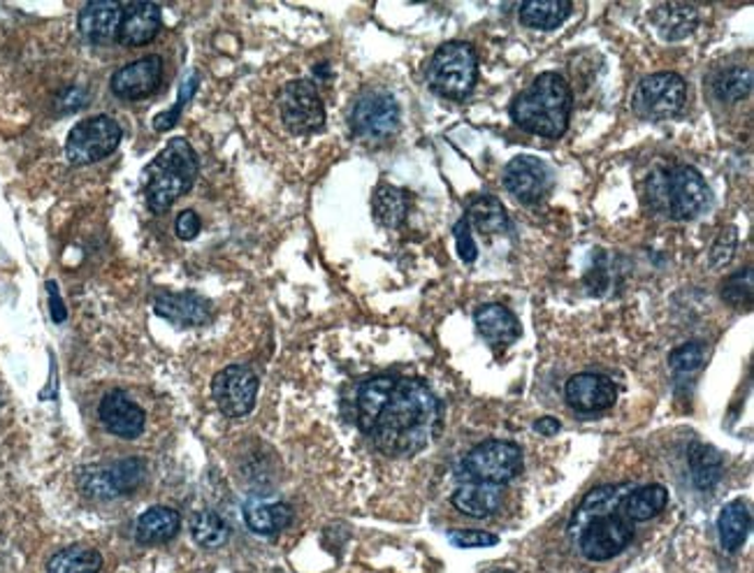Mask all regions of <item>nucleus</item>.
Returning a JSON list of instances; mask_svg holds the SVG:
<instances>
[{
  "label": "nucleus",
  "mask_w": 754,
  "mask_h": 573,
  "mask_svg": "<svg viewBox=\"0 0 754 573\" xmlns=\"http://www.w3.org/2000/svg\"><path fill=\"white\" fill-rule=\"evenodd\" d=\"M279 112L285 129L295 135H309L326 125V107L307 80H295L281 88Z\"/></svg>",
  "instance_id": "nucleus-9"
},
{
  "label": "nucleus",
  "mask_w": 754,
  "mask_h": 573,
  "mask_svg": "<svg viewBox=\"0 0 754 573\" xmlns=\"http://www.w3.org/2000/svg\"><path fill=\"white\" fill-rule=\"evenodd\" d=\"M735 244H739V230L733 225H727L720 230V235L715 237L713 248H710V265L715 270H720V267L729 265V260L735 254Z\"/></svg>",
  "instance_id": "nucleus-38"
},
{
  "label": "nucleus",
  "mask_w": 754,
  "mask_h": 573,
  "mask_svg": "<svg viewBox=\"0 0 754 573\" xmlns=\"http://www.w3.org/2000/svg\"><path fill=\"white\" fill-rule=\"evenodd\" d=\"M571 10L569 0H527L520 5V22L536 31H555L567 22Z\"/></svg>",
  "instance_id": "nucleus-29"
},
{
  "label": "nucleus",
  "mask_w": 754,
  "mask_h": 573,
  "mask_svg": "<svg viewBox=\"0 0 754 573\" xmlns=\"http://www.w3.org/2000/svg\"><path fill=\"white\" fill-rule=\"evenodd\" d=\"M102 554L86 546H70L59 550L47 564V573H98Z\"/></svg>",
  "instance_id": "nucleus-32"
},
{
  "label": "nucleus",
  "mask_w": 754,
  "mask_h": 573,
  "mask_svg": "<svg viewBox=\"0 0 754 573\" xmlns=\"http://www.w3.org/2000/svg\"><path fill=\"white\" fill-rule=\"evenodd\" d=\"M160 80H163V61L147 57L117 70L112 92L123 100H145L158 92Z\"/></svg>",
  "instance_id": "nucleus-15"
},
{
  "label": "nucleus",
  "mask_w": 754,
  "mask_h": 573,
  "mask_svg": "<svg viewBox=\"0 0 754 573\" xmlns=\"http://www.w3.org/2000/svg\"><path fill=\"white\" fill-rule=\"evenodd\" d=\"M474 324L481 337H486L495 346L513 344L520 337V324L511 309L504 304H483V307L474 314Z\"/></svg>",
  "instance_id": "nucleus-21"
},
{
  "label": "nucleus",
  "mask_w": 754,
  "mask_h": 573,
  "mask_svg": "<svg viewBox=\"0 0 754 573\" xmlns=\"http://www.w3.org/2000/svg\"><path fill=\"white\" fill-rule=\"evenodd\" d=\"M100 423L105 425L107 432L121 439H137L145 432V411H142L125 392L114 390L110 395H105L98 406Z\"/></svg>",
  "instance_id": "nucleus-16"
},
{
  "label": "nucleus",
  "mask_w": 754,
  "mask_h": 573,
  "mask_svg": "<svg viewBox=\"0 0 754 573\" xmlns=\"http://www.w3.org/2000/svg\"><path fill=\"white\" fill-rule=\"evenodd\" d=\"M200 228H203V225H200V217H197V214H195L193 209H186V211L179 214L177 225H174L177 237H179V240H184V242L195 240V237H197V232H200Z\"/></svg>",
  "instance_id": "nucleus-41"
},
{
  "label": "nucleus",
  "mask_w": 754,
  "mask_h": 573,
  "mask_svg": "<svg viewBox=\"0 0 754 573\" xmlns=\"http://www.w3.org/2000/svg\"><path fill=\"white\" fill-rule=\"evenodd\" d=\"M84 105H88V94L84 92V88H68V92L59 96V102H57L59 112H77Z\"/></svg>",
  "instance_id": "nucleus-42"
},
{
  "label": "nucleus",
  "mask_w": 754,
  "mask_h": 573,
  "mask_svg": "<svg viewBox=\"0 0 754 573\" xmlns=\"http://www.w3.org/2000/svg\"><path fill=\"white\" fill-rule=\"evenodd\" d=\"M688 98V84L676 73H657L639 82L632 110L645 121H664L680 114Z\"/></svg>",
  "instance_id": "nucleus-8"
},
{
  "label": "nucleus",
  "mask_w": 754,
  "mask_h": 573,
  "mask_svg": "<svg viewBox=\"0 0 754 573\" xmlns=\"http://www.w3.org/2000/svg\"><path fill=\"white\" fill-rule=\"evenodd\" d=\"M495 573H511V571H495Z\"/></svg>",
  "instance_id": "nucleus-47"
},
{
  "label": "nucleus",
  "mask_w": 754,
  "mask_h": 573,
  "mask_svg": "<svg viewBox=\"0 0 754 573\" xmlns=\"http://www.w3.org/2000/svg\"><path fill=\"white\" fill-rule=\"evenodd\" d=\"M154 309L160 318L170 320V324L179 328L205 326L211 318V304L195 293H182V295L163 293L156 297Z\"/></svg>",
  "instance_id": "nucleus-17"
},
{
  "label": "nucleus",
  "mask_w": 754,
  "mask_h": 573,
  "mask_svg": "<svg viewBox=\"0 0 754 573\" xmlns=\"http://www.w3.org/2000/svg\"><path fill=\"white\" fill-rule=\"evenodd\" d=\"M453 235H455V244H458V256L462 263L466 265H472L476 258H478V248L472 240V225L466 223V219H460L453 228Z\"/></svg>",
  "instance_id": "nucleus-40"
},
{
  "label": "nucleus",
  "mask_w": 754,
  "mask_h": 573,
  "mask_svg": "<svg viewBox=\"0 0 754 573\" xmlns=\"http://www.w3.org/2000/svg\"><path fill=\"white\" fill-rule=\"evenodd\" d=\"M47 289H49V309H51V318L57 320V324H63L65 316H68V312H65L63 302H61V295H59V291H57V283H49Z\"/></svg>",
  "instance_id": "nucleus-44"
},
{
  "label": "nucleus",
  "mask_w": 754,
  "mask_h": 573,
  "mask_svg": "<svg viewBox=\"0 0 754 573\" xmlns=\"http://www.w3.org/2000/svg\"><path fill=\"white\" fill-rule=\"evenodd\" d=\"M123 131L112 117H92L80 121L65 139V156L73 166H92L112 156L121 145Z\"/></svg>",
  "instance_id": "nucleus-7"
},
{
  "label": "nucleus",
  "mask_w": 754,
  "mask_h": 573,
  "mask_svg": "<svg viewBox=\"0 0 754 573\" xmlns=\"http://www.w3.org/2000/svg\"><path fill=\"white\" fill-rule=\"evenodd\" d=\"M571 105L569 82L558 73H544L511 102V119L527 133L558 139L569 129Z\"/></svg>",
  "instance_id": "nucleus-3"
},
{
  "label": "nucleus",
  "mask_w": 754,
  "mask_h": 573,
  "mask_svg": "<svg viewBox=\"0 0 754 573\" xmlns=\"http://www.w3.org/2000/svg\"><path fill=\"white\" fill-rule=\"evenodd\" d=\"M441 404L418 379H394L392 392L369 437L392 458L416 455L439 435Z\"/></svg>",
  "instance_id": "nucleus-1"
},
{
  "label": "nucleus",
  "mask_w": 754,
  "mask_h": 573,
  "mask_svg": "<svg viewBox=\"0 0 754 573\" xmlns=\"http://www.w3.org/2000/svg\"><path fill=\"white\" fill-rule=\"evenodd\" d=\"M713 92L725 102H739L752 92V73L747 68H729L715 77Z\"/></svg>",
  "instance_id": "nucleus-35"
},
{
  "label": "nucleus",
  "mask_w": 754,
  "mask_h": 573,
  "mask_svg": "<svg viewBox=\"0 0 754 573\" xmlns=\"http://www.w3.org/2000/svg\"><path fill=\"white\" fill-rule=\"evenodd\" d=\"M478 77V57L470 42H446L441 45L427 68V84L435 94L462 100Z\"/></svg>",
  "instance_id": "nucleus-6"
},
{
  "label": "nucleus",
  "mask_w": 754,
  "mask_h": 573,
  "mask_svg": "<svg viewBox=\"0 0 754 573\" xmlns=\"http://www.w3.org/2000/svg\"><path fill=\"white\" fill-rule=\"evenodd\" d=\"M552 184V174L544 160L534 156H518L504 170V186L515 200L534 205L544 200Z\"/></svg>",
  "instance_id": "nucleus-13"
},
{
  "label": "nucleus",
  "mask_w": 754,
  "mask_h": 573,
  "mask_svg": "<svg viewBox=\"0 0 754 573\" xmlns=\"http://www.w3.org/2000/svg\"><path fill=\"white\" fill-rule=\"evenodd\" d=\"M704 357H706V346L702 342H690L685 346L676 349L669 355V365L676 376H688L698 371V367L704 365Z\"/></svg>",
  "instance_id": "nucleus-36"
},
{
  "label": "nucleus",
  "mask_w": 754,
  "mask_h": 573,
  "mask_svg": "<svg viewBox=\"0 0 754 573\" xmlns=\"http://www.w3.org/2000/svg\"><path fill=\"white\" fill-rule=\"evenodd\" d=\"M669 504V490L664 486H641V488H632L630 495L622 499L620 504V513L624 521L630 523H648L650 517L659 515Z\"/></svg>",
  "instance_id": "nucleus-25"
},
{
  "label": "nucleus",
  "mask_w": 754,
  "mask_h": 573,
  "mask_svg": "<svg viewBox=\"0 0 754 573\" xmlns=\"http://www.w3.org/2000/svg\"><path fill=\"white\" fill-rule=\"evenodd\" d=\"M200 160L184 137H174L145 170L147 207L154 214H166L177 198H182L197 176Z\"/></svg>",
  "instance_id": "nucleus-4"
},
{
  "label": "nucleus",
  "mask_w": 754,
  "mask_h": 573,
  "mask_svg": "<svg viewBox=\"0 0 754 573\" xmlns=\"http://www.w3.org/2000/svg\"><path fill=\"white\" fill-rule=\"evenodd\" d=\"M179 117H182V107H179V105L174 102L168 112H160V114L154 119V129H156L158 133H168V131L174 129L177 121H179Z\"/></svg>",
  "instance_id": "nucleus-43"
},
{
  "label": "nucleus",
  "mask_w": 754,
  "mask_h": 573,
  "mask_svg": "<svg viewBox=\"0 0 754 573\" xmlns=\"http://www.w3.org/2000/svg\"><path fill=\"white\" fill-rule=\"evenodd\" d=\"M105 476L107 483H110L112 495H129L133 490H137L142 486V480H145V464L137 458H129V460H119L110 467H105Z\"/></svg>",
  "instance_id": "nucleus-34"
},
{
  "label": "nucleus",
  "mask_w": 754,
  "mask_h": 573,
  "mask_svg": "<svg viewBox=\"0 0 754 573\" xmlns=\"http://www.w3.org/2000/svg\"><path fill=\"white\" fill-rule=\"evenodd\" d=\"M211 395L217 400L221 414H226L228 418H242L256 406L258 376L248 367H226L214 376Z\"/></svg>",
  "instance_id": "nucleus-12"
},
{
  "label": "nucleus",
  "mask_w": 754,
  "mask_h": 573,
  "mask_svg": "<svg viewBox=\"0 0 754 573\" xmlns=\"http://www.w3.org/2000/svg\"><path fill=\"white\" fill-rule=\"evenodd\" d=\"M160 31V8L154 3L123 5L117 40L125 47H145Z\"/></svg>",
  "instance_id": "nucleus-19"
},
{
  "label": "nucleus",
  "mask_w": 754,
  "mask_h": 573,
  "mask_svg": "<svg viewBox=\"0 0 754 573\" xmlns=\"http://www.w3.org/2000/svg\"><path fill=\"white\" fill-rule=\"evenodd\" d=\"M650 22L661 40H685L698 26V12L690 3H659L650 12Z\"/></svg>",
  "instance_id": "nucleus-20"
},
{
  "label": "nucleus",
  "mask_w": 754,
  "mask_h": 573,
  "mask_svg": "<svg viewBox=\"0 0 754 573\" xmlns=\"http://www.w3.org/2000/svg\"><path fill=\"white\" fill-rule=\"evenodd\" d=\"M632 483L601 486L592 490L569 523V534L579 539V548L592 562L613 560L632 544V523L620 513L622 499L630 495Z\"/></svg>",
  "instance_id": "nucleus-2"
},
{
  "label": "nucleus",
  "mask_w": 754,
  "mask_h": 573,
  "mask_svg": "<svg viewBox=\"0 0 754 573\" xmlns=\"http://www.w3.org/2000/svg\"><path fill=\"white\" fill-rule=\"evenodd\" d=\"M372 211L374 219L386 228H398L406 219L409 211V195L402 188H394L390 184H381L374 191L372 198Z\"/></svg>",
  "instance_id": "nucleus-31"
},
{
  "label": "nucleus",
  "mask_w": 754,
  "mask_h": 573,
  "mask_svg": "<svg viewBox=\"0 0 754 573\" xmlns=\"http://www.w3.org/2000/svg\"><path fill=\"white\" fill-rule=\"evenodd\" d=\"M564 398L581 414H599L618 402V388L604 374L583 371L567 381Z\"/></svg>",
  "instance_id": "nucleus-14"
},
{
  "label": "nucleus",
  "mask_w": 754,
  "mask_h": 573,
  "mask_svg": "<svg viewBox=\"0 0 754 573\" xmlns=\"http://www.w3.org/2000/svg\"><path fill=\"white\" fill-rule=\"evenodd\" d=\"M394 386V376H374V379L365 381L357 390V425L365 435L372 432V427L379 418L381 409L386 406L390 392Z\"/></svg>",
  "instance_id": "nucleus-26"
},
{
  "label": "nucleus",
  "mask_w": 754,
  "mask_h": 573,
  "mask_svg": "<svg viewBox=\"0 0 754 573\" xmlns=\"http://www.w3.org/2000/svg\"><path fill=\"white\" fill-rule=\"evenodd\" d=\"M349 123L361 139H386L400 129V105L388 92H369L353 105Z\"/></svg>",
  "instance_id": "nucleus-11"
},
{
  "label": "nucleus",
  "mask_w": 754,
  "mask_h": 573,
  "mask_svg": "<svg viewBox=\"0 0 754 573\" xmlns=\"http://www.w3.org/2000/svg\"><path fill=\"white\" fill-rule=\"evenodd\" d=\"M453 507L472 517H488L501 507V486L495 483H483V480H472L460 486L453 497Z\"/></svg>",
  "instance_id": "nucleus-24"
},
{
  "label": "nucleus",
  "mask_w": 754,
  "mask_h": 573,
  "mask_svg": "<svg viewBox=\"0 0 754 573\" xmlns=\"http://www.w3.org/2000/svg\"><path fill=\"white\" fill-rule=\"evenodd\" d=\"M690 472L698 490H713L722 478L725 458L710 443H694L690 449Z\"/></svg>",
  "instance_id": "nucleus-30"
},
{
  "label": "nucleus",
  "mask_w": 754,
  "mask_h": 573,
  "mask_svg": "<svg viewBox=\"0 0 754 573\" xmlns=\"http://www.w3.org/2000/svg\"><path fill=\"white\" fill-rule=\"evenodd\" d=\"M562 429V423L552 416H544L534 423V432L544 435V437H555Z\"/></svg>",
  "instance_id": "nucleus-46"
},
{
  "label": "nucleus",
  "mask_w": 754,
  "mask_h": 573,
  "mask_svg": "<svg viewBox=\"0 0 754 573\" xmlns=\"http://www.w3.org/2000/svg\"><path fill=\"white\" fill-rule=\"evenodd\" d=\"M293 521V509L283 501H263L246 499L244 501V523L251 532L272 536L285 529Z\"/></svg>",
  "instance_id": "nucleus-22"
},
{
  "label": "nucleus",
  "mask_w": 754,
  "mask_h": 573,
  "mask_svg": "<svg viewBox=\"0 0 754 573\" xmlns=\"http://www.w3.org/2000/svg\"><path fill=\"white\" fill-rule=\"evenodd\" d=\"M722 300L735 309H750L752 304V270L747 267L745 272H739L729 277L722 289Z\"/></svg>",
  "instance_id": "nucleus-37"
},
{
  "label": "nucleus",
  "mask_w": 754,
  "mask_h": 573,
  "mask_svg": "<svg viewBox=\"0 0 754 573\" xmlns=\"http://www.w3.org/2000/svg\"><path fill=\"white\" fill-rule=\"evenodd\" d=\"M750 525H752V517L745 501L743 499L729 501V504L720 511V521H717V532H720L722 548L729 552L739 550L747 539Z\"/></svg>",
  "instance_id": "nucleus-27"
},
{
  "label": "nucleus",
  "mask_w": 754,
  "mask_h": 573,
  "mask_svg": "<svg viewBox=\"0 0 754 573\" xmlns=\"http://www.w3.org/2000/svg\"><path fill=\"white\" fill-rule=\"evenodd\" d=\"M464 472L474 480L504 486L523 472V451L511 441H486L464 458Z\"/></svg>",
  "instance_id": "nucleus-10"
},
{
  "label": "nucleus",
  "mask_w": 754,
  "mask_h": 573,
  "mask_svg": "<svg viewBox=\"0 0 754 573\" xmlns=\"http://www.w3.org/2000/svg\"><path fill=\"white\" fill-rule=\"evenodd\" d=\"M121 16V3H114V0H94V3H86L80 12V33L88 42L105 45L119 35Z\"/></svg>",
  "instance_id": "nucleus-18"
},
{
  "label": "nucleus",
  "mask_w": 754,
  "mask_h": 573,
  "mask_svg": "<svg viewBox=\"0 0 754 573\" xmlns=\"http://www.w3.org/2000/svg\"><path fill=\"white\" fill-rule=\"evenodd\" d=\"M191 536L200 548L217 550V548L228 544L230 527L226 525V521L219 513L200 511V513H195L193 521H191Z\"/></svg>",
  "instance_id": "nucleus-33"
},
{
  "label": "nucleus",
  "mask_w": 754,
  "mask_h": 573,
  "mask_svg": "<svg viewBox=\"0 0 754 573\" xmlns=\"http://www.w3.org/2000/svg\"><path fill=\"white\" fill-rule=\"evenodd\" d=\"M197 84H200V77H197V73H188L184 77L182 86H179V98H177L179 107H184L193 98V94L197 92Z\"/></svg>",
  "instance_id": "nucleus-45"
},
{
  "label": "nucleus",
  "mask_w": 754,
  "mask_h": 573,
  "mask_svg": "<svg viewBox=\"0 0 754 573\" xmlns=\"http://www.w3.org/2000/svg\"><path fill=\"white\" fill-rule=\"evenodd\" d=\"M179 529H182V515H179V511L170 507H151L137 517L135 536L139 544L158 546L172 541Z\"/></svg>",
  "instance_id": "nucleus-23"
},
{
  "label": "nucleus",
  "mask_w": 754,
  "mask_h": 573,
  "mask_svg": "<svg viewBox=\"0 0 754 573\" xmlns=\"http://www.w3.org/2000/svg\"><path fill=\"white\" fill-rule=\"evenodd\" d=\"M466 223L476 228L481 235H499L509 230V214L492 195H478L466 207Z\"/></svg>",
  "instance_id": "nucleus-28"
},
{
  "label": "nucleus",
  "mask_w": 754,
  "mask_h": 573,
  "mask_svg": "<svg viewBox=\"0 0 754 573\" xmlns=\"http://www.w3.org/2000/svg\"><path fill=\"white\" fill-rule=\"evenodd\" d=\"M650 203L673 221H692L710 203L704 176L692 166L659 170L650 179Z\"/></svg>",
  "instance_id": "nucleus-5"
},
{
  "label": "nucleus",
  "mask_w": 754,
  "mask_h": 573,
  "mask_svg": "<svg viewBox=\"0 0 754 573\" xmlns=\"http://www.w3.org/2000/svg\"><path fill=\"white\" fill-rule=\"evenodd\" d=\"M451 544L458 548H492L499 544V539L490 532L455 529V532H451Z\"/></svg>",
  "instance_id": "nucleus-39"
}]
</instances>
